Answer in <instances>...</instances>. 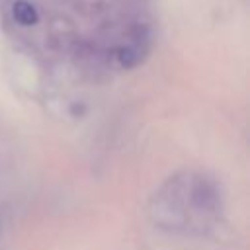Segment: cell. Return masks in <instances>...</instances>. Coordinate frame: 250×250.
<instances>
[{
	"label": "cell",
	"mask_w": 250,
	"mask_h": 250,
	"mask_svg": "<svg viewBox=\"0 0 250 250\" xmlns=\"http://www.w3.org/2000/svg\"><path fill=\"white\" fill-rule=\"evenodd\" d=\"M219 186L205 174L184 172L170 178L150 199L154 225L174 232H203L221 213Z\"/></svg>",
	"instance_id": "1"
},
{
	"label": "cell",
	"mask_w": 250,
	"mask_h": 250,
	"mask_svg": "<svg viewBox=\"0 0 250 250\" xmlns=\"http://www.w3.org/2000/svg\"><path fill=\"white\" fill-rule=\"evenodd\" d=\"M12 16L20 25H33L39 20L37 8L27 0H16L12 6Z\"/></svg>",
	"instance_id": "2"
}]
</instances>
